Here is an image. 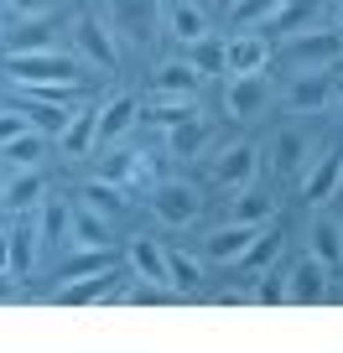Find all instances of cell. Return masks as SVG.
I'll return each instance as SVG.
<instances>
[{"instance_id": "9c48e42d", "label": "cell", "mask_w": 343, "mask_h": 353, "mask_svg": "<svg viewBox=\"0 0 343 353\" xmlns=\"http://www.w3.org/2000/svg\"><path fill=\"white\" fill-rule=\"evenodd\" d=\"M271 104V73H229L224 78V110L229 120H255Z\"/></svg>"}, {"instance_id": "ab89813d", "label": "cell", "mask_w": 343, "mask_h": 353, "mask_svg": "<svg viewBox=\"0 0 343 353\" xmlns=\"http://www.w3.org/2000/svg\"><path fill=\"white\" fill-rule=\"evenodd\" d=\"M333 114H338V125H343V88H333V104H328Z\"/></svg>"}, {"instance_id": "8d00e7d4", "label": "cell", "mask_w": 343, "mask_h": 353, "mask_svg": "<svg viewBox=\"0 0 343 353\" xmlns=\"http://www.w3.org/2000/svg\"><path fill=\"white\" fill-rule=\"evenodd\" d=\"M255 301H260V307H281V301H286V270H271V276L255 286Z\"/></svg>"}, {"instance_id": "277c9868", "label": "cell", "mask_w": 343, "mask_h": 353, "mask_svg": "<svg viewBox=\"0 0 343 353\" xmlns=\"http://www.w3.org/2000/svg\"><path fill=\"white\" fill-rule=\"evenodd\" d=\"M130 265H110V270H99V276H78L68 281V286H57V301L63 307H110V301H125V291H130Z\"/></svg>"}, {"instance_id": "ffe728a7", "label": "cell", "mask_w": 343, "mask_h": 353, "mask_svg": "<svg viewBox=\"0 0 343 353\" xmlns=\"http://www.w3.org/2000/svg\"><path fill=\"white\" fill-rule=\"evenodd\" d=\"M213 32V21H208V11H203L198 0H172V11H166V37L188 52L193 42H203V37Z\"/></svg>"}, {"instance_id": "603a6c76", "label": "cell", "mask_w": 343, "mask_h": 353, "mask_svg": "<svg viewBox=\"0 0 343 353\" xmlns=\"http://www.w3.org/2000/svg\"><path fill=\"white\" fill-rule=\"evenodd\" d=\"M307 151H312L307 130H302V125H281V130L271 135V151H266V161L276 166L281 176H286V172H302V166H307Z\"/></svg>"}, {"instance_id": "1f68e13d", "label": "cell", "mask_w": 343, "mask_h": 353, "mask_svg": "<svg viewBox=\"0 0 343 353\" xmlns=\"http://www.w3.org/2000/svg\"><path fill=\"white\" fill-rule=\"evenodd\" d=\"M0 156L21 172V166H42V156H47V130H26V135H16V141H6L0 145Z\"/></svg>"}, {"instance_id": "4fadbf2b", "label": "cell", "mask_w": 343, "mask_h": 353, "mask_svg": "<svg viewBox=\"0 0 343 353\" xmlns=\"http://www.w3.org/2000/svg\"><path fill=\"white\" fill-rule=\"evenodd\" d=\"M94 145H99V104L73 110V114H68V125L57 130V156H68V161H84Z\"/></svg>"}, {"instance_id": "d6a6232c", "label": "cell", "mask_w": 343, "mask_h": 353, "mask_svg": "<svg viewBox=\"0 0 343 353\" xmlns=\"http://www.w3.org/2000/svg\"><path fill=\"white\" fill-rule=\"evenodd\" d=\"M21 99H26V104H21L26 120H32L37 130H47V135H57V130L68 125V114H73L68 104H57V99H37V94H21Z\"/></svg>"}, {"instance_id": "7c38bea8", "label": "cell", "mask_w": 343, "mask_h": 353, "mask_svg": "<svg viewBox=\"0 0 343 353\" xmlns=\"http://www.w3.org/2000/svg\"><path fill=\"white\" fill-rule=\"evenodd\" d=\"M333 88H338V83H333L328 73H291L281 104H286L291 114H322L333 104Z\"/></svg>"}, {"instance_id": "8fae6325", "label": "cell", "mask_w": 343, "mask_h": 353, "mask_svg": "<svg viewBox=\"0 0 343 353\" xmlns=\"http://www.w3.org/2000/svg\"><path fill=\"white\" fill-rule=\"evenodd\" d=\"M110 26L115 37H125V42H146V37L156 32V21H161V6L156 0H110Z\"/></svg>"}, {"instance_id": "d590c367", "label": "cell", "mask_w": 343, "mask_h": 353, "mask_svg": "<svg viewBox=\"0 0 343 353\" xmlns=\"http://www.w3.org/2000/svg\"><path fill=\"white\" fill-rule=\"evenodd\" d=\"M26 130H37V125L26 120V110H21V104H11V110L0 104V145H6V141H16V135H26Z\"/></svg>"}, {"instance_id": "ba28073f", "label": "cell", "mask_w": 343, "mask_h": 353, "mask_svg": "<svg viewBox=\"0 0 343 353\" xmlns=\"http://www.w3.org/2000/svg\"><path fill=\"white\" fill-rule=\"evenodd\" d=\"M302 182V198L307 203H328L343 182V145H322L317 156H307V166L297 172Z\"/></svg>"}, {"instance_id": "f35d334b", "label": "cell", "mask_w": 343, "mask_h": 353, "mask_svg": "<svg viewBox=\"0 0 343 353\" xmlns=\"http://www.w3.org/2000/svg\"><path fill=\"white\" fill-rule=\"evenodd\" d=\"M6 301H21V276L16 270H0V307Z\"/></svg>"}, {"instance_id": "d4e9b609", "label": "cell", "mask_w": 343, "mask_h": 353, "mask_svg": "<svg viewBox=\"0 0 343 353\" xmlns=\"http://www.w3.org/2000/svg\"><path fill=\"white\" fill-rule=\"evenodd\" d=\"M110 265H120V250H115V244H104V250H73L68 260H57L52 281L68 286V281H78V276H99V270H110Z\"/></svg>"}, {"instance_id": "484cf974", "label": "cell", "mask_w": 343, "mask_h": 353, "mask_svg": "<svg viewBox=\"0 0 343 353\" xmlns=\"http://www.w3.org/2000/svg\"><path fill=\"white\" fill-rule=\"evenodd\" d=\"M78 198L89 203V208H99L104 219H125V213H130V188L115 182V176H94V182H84Z\"/></svg>"}, {"instance_id": "f1b7e54d", "label": "cell", "mask_w": 343, "mask_h": 353, "mask_svg": "<svg viewBox=\"0 0 343 353\" xmlns=\"http://www.w3.org/2000/svg\"><path fill=\"white\" fill-rule=\"evenodd\" d=\"M42 47H57V21H52V11H47V16H26V21L6 37V57H11V52H42Z\"/></svg>"}, {"instance_id": "74e56055", "label": "cell", "mask_w": 343, "mask_h": 353, "mask_svg": "<svg viewBox=\"0 0 343 353\" xmlns=\"http://www.w3.org/2000/svg\"><path fill=\"white\" fill-rule=\"evenodd\" d=\"M0 11H11L16 21H26V16H47V11H57V0H0Z\"/></svg>"}, {"instance_id": "6da1fadb", "label": "cell", "mask_w": 343, "mask_h": 353, "mask_svg": "<svg viewBox=\"0 0 343 353\" xmlns=\"http://www.w3.org/2000/svg\"><path fill=\"white\" fill-rule=\"evenodd\" d=\"M84 57L73 52V47H42V52H11L6 57V73H11V83L21 88V94H37V99H73V94H84Z\"/></svg>"}, {"instance_id": "7a4b0ae2", "label": "cell", "mask_w": 343, "mask_h": 353, "mask_svg": "<svg viewBox=\"0 0 343 353\" xmlns=\"http://www.w3.org/2000/svg\"><path fill=\"white\" fill-rule=\"evenodd\" d=\"M338 63H343V32L338 26L286 32V42H281V68L286 73H328Z\"/></svg>"}, {"instance_id": "3957f363", "label": "cell", "mask_w": 343, "mask_h": 353, "mask_svg": "<svg viewBox=\"0 0 343 353\" xmlns=\"http://www.w3.org/2000/svg\"><path fill=\"white\" fill-rule=\"evenodd\" d=\"M68 42H73V52L84 57L89 68H99V73H115V68H120V37H115L110 16L78 11L73 26H68Z\"/></svg>"}, {"instance_id": "d6986e66", "label": "cell", "mask_w": 343, "mask_h": 353, "mask_svg": "<svg viewBox=\"0 0 343 353\" xmlns=\"http://www.w3.org/2000/svg\"><path fill=\"white\" fill-rule=\"evenodd\" d=\"M37 229H42V250H73V203L47 192L37 208Z\"/></svg>"}, {"instance_id": "4dcf8cb0", "label": "cell", "mask_w": 343, "mask_h": 353, "mask_svg": "<svg viewBox=\"0 0 343 353\" xmlns=\"http://www.w3.org/2000/svg\"><path fill=\"white\" fill-rule=\"evenodd\" d=\"M166 276H172L177 296L198 291V286H203V254H193V250H166Z\"/></svg>"}, {"instance_id": "4316f807", "label": "cell", "mask_w": 343, "mask_h": 353, "mask_svg": "<svg viewBox=\"0 0 343 353\" xmlns=\"http://www.w3.org/2000/svg\"><path fill=\"white\" fill-rule=\"evenodd\" d=\"M307 250L317 254L322 265H328L333 276L343 270V219H312L307 229Z\"/></svg>"}, {"instance_id": "9a60e30c", "label": "cell", "mask_w": 343, "mask_h": 353, "mask_svg": "<svg viewBox=\"0 0 343 353\" xmlns=\"http://www.w3.org/2000/svg\"><path fill=\"white\" fill-rule=\"evenodd\" d=\"M213 120H182V125H172L166 130V156H177V161H203V156L213 151Z\"/></svg>"}, {"instance_id": "e0dca14e", "label": "cell", "mask_w": 343, "mask_h": 353, "mask_svg": "<svg viewBox=\"0 0 343 353\" xmlns=\"http://www.w3.org/2000/svg\"><path fill=\"white\" fill-rule=\"evenodd\" d=\"M271 63V42L260 32H234L224 42V73H266Z\"/></svg>"}, {"instance_id": "7402d4cb", "label": "cell", "mask_w": 343, "mask_h": 353, "mask_svg": "<svg viewBox=\"0 0 343 353\" xmlns=\"http://www.w3.org/2000/svg\"><path fill=\"white\" fill-rule=\"evenodd\" d=\"M198 99H182V94H146L141 99V120L156 125V130H172L182 120H198Z\"/></svg>"}, {"instance_id": "e575fe53", "label": "cell", "mask_w": 343, "mask_h": 353, "mask_svg": "<svg viewBox=\"0 0 343 353\" xmlns=\"http://www.w3.org/2000/svg\"><path fill=\"white\" fill-rule=\"evenodd\" d=\"M281 6H286V0H239V6L229 11V21H239V26H266Z\"/></svg>"}, {"instance_id": "60d3db41", "label": "cell", "mask_w": 343, "mask_h": 353, "mask_svg": "<svg viewBox=\"0 0 343 353\" xmlns=\"http://www.w3.org/2000/svg\"><path fill=\"white\" fill-rule=\"evenodd\" d=\"M6 182H11V176H6V172H0V203H6Z\"/></svg>"}, {"instance_id": "44dd1931", "label": "cell", "mask_w": 343, "mask_h": 353, "mask_svg": "<svg viewBox=\"0 0 343 353\" xmlns=\"http://www.w3.org/2000/svg\"><path fill=\"white\" fill-rule=\"evenodd\" d=\"M6 234H11V270L26 281V276L37 270V254H42V229H37V213H16V223H11Z\"/></svg>"}, {"instance_id": "f546056e", "label": "cell", "mask_w": 343, "mask_h": 353, "mask_svg": "<svg viewBox=\"0 0 343 353\" xmlns=\"http://www.w3.org/2000/svg\"><path fill=\"white\" fill-rule=\"evenodd\" d=\"M224 219H234V223H271V219H276V198H271V192H260V188L250 182V188H239V192L229 198Z\"/></svg>"}, {"instance_id": "5b68a950", "label": "cell", "mask_w": 343, "mask_h": 353, "mask_svg": "<svg viewBox=\"0 0 343 353\" xmlns=\"http://www.w3.org/2000/svg\"><path fill=\"white\" fill-rule=\"evenodd\" d=\"M146 203H151L156 223H166V229H193L203 219V192L193 182H156Z\"/></svg>"}, {"instance_id": "30bf717a", "label": "cell", "mask_w": 343, "mask_h": 353, "mask_svg": "<svg viewBox=\"0 0 343 353\" xmlns=\"http://www.w3.org/2000/svg\"><path fill=\"white\" fill-rule=\"evenodd\" d=\"M328 276H333V270L312 250L297 254V260L286 265V301H291V307H312V301H322V296H328Z\"/></svg>"}, {"instance_id": "83f0119b", "label": "cell", "mask_w": 343, "mask_h": 353, "mask_svg": "<svg viewBox=\"0 0 343 353\" xmlns=\"http://www.w3.org/2000/svg\"><path fill=\"white\" fill-rule=\"evenodd\" d=\"M104 244H115L110 219L78 198V203H73V250H104Z\"/></svg>"}, {"instance_id": "836d02e7", "label": "cell", "mask_w": 343, "mask_h": 353, "mask_svg": "<svg viewBox=\"0 0 343 353\" xmlns=\"http://www.w3.org/2000/svg\"><path fill=\"white\" fill-rule=\"evenodd\" d=\"M188 57H193V68H198V73L203 78H213V73H224V42H219V37H203V42H193L188 47Z\"/></svg>"}, {"instance_id": "5bb4252c", "label": "cell", "mask_w": 343, "mask_h": 353, "mask_svg": "<svg viewBox=\"0 0 343 353\" xmlns=\"http://www.w3.org/2000/svg\"><path fill=\"white\" fill-rule=\"evenodd\" d=\"M125 265H130L135 281H151V286H172V276H166V244L146 239V234H135L130 244H125ZM177 291V286H172Z\"/></svg>"}, {"instance_id": "cb8c5ba5", "label": "cell", "mask_w": 343, "mask_h": 353, "mask_svg": "<svg viewBox=\"0 0 343 353\" xmlns=\"http://www.w3.org/2000/svg\"><path fill=\"white\" fill-rule=\"evenodd\" d=\"M47 198V172L42 166H21V172L6 182V208L11 213H37Z\"/></svg>"}, {"instance_id": "8992f818", "label": "cell", "mask_w": 343, "mask_h": 353, "mask_svg": "<svg viewBox=\"0 0 343 353\" xmlns=\"http://www.w3.org/2000/svg\"><path fill=\"white\" fill-rule=\"evenodd\" d=\"M250 182H260V145L255 141L224 145V151L213 156V188L239 192V188H250Z\"/></svg>"}, {"instance_id": "b9f144b4", "label": "cell", "mask_w": 343, "mask_h": 353, "mask_svg": "<svg viewBox=\"0 0 343 353\" xmlns=\"http://www.w3.org/2000/svg\"><path fill=\"white\" fill-rule=\"evenodd\" d=\"M0 16H6V11H0ZM0 42H6V21H0Z\"/></svg>"}, {"instance_id": "ac0fdd59", "label": "cell", "mask_w": 343, "mask_h": 353, "mask_svg": "<svg viewBox=\"0 0 343 353\" xmlns=\"http://www.w3.org/2000/svg\"><path fill=\"white\" fill-rule=\"evenodd\" d=\"M135 120H141V99H135V94H110V99H99V145L125 141V135L135 130Z\"/></svg>"}, {"instance_id": "52a82bcc", "label": "cell", "mask_w": 343, "mask_h": 353, "mask_svg": "<svg viewBox=\"0 0 343 353\" xmlns=\"http://www.w3.org/2000/svg\"><path fill=\"white\" fill-rule=\"evenodd\" d=\"M260 229H266V223H234V219H224L219 229H208V239H203V260H208V265H239L244 254L255 250Z\"/></svg>"}, {"instance_id": "2e32d148", "label": "cell", "mask_w": 343, "mask_h": 353, "mask_svg": "<svg viewBox=\"0 0 343 353\" xmlns=\"http://www.w3.org/2000/svg\"><path fill=\"white\" fill-rule=\"evenodd\" d=\"M198 88H203V73L193 68V57H166V63H156L151 73V88L146 94H182V99H198Z\"/></svg>"}]
</instances>
